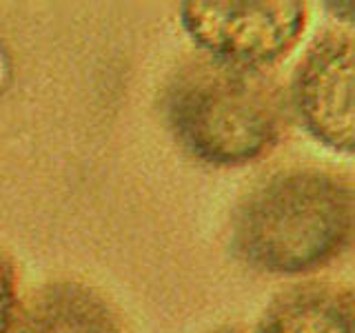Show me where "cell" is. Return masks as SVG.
I'll return each mask as SVG.
<instances>
[{
    "label": "cell",
    "mask_w": 355,
    "mask_h": 333,
    "mask_svg": "<svg viewBox=\"0 0 355 333\" xmlns=\"http://www.w3.org/2000/svg\"><path fill=\"white\" fill-rule=\"evenodd\" d=\"M162 114L182 151L209 166H242L271 153L288 122L286 96L269 71L205 53L175 67Z\"/></svg>",
    "instance_id": "1"
},
{
    "label": "cell",
    "mask_w": 355,
    "mask_h": 333,
    "mask_svg": "<svg viewBox=\"0 0 355 333\" xmlns=\"http://www.w3.org/2000/svg\"><path fill=\"white\" fill-rule=\"evenodd\" d=\"M231 251L266 275H304L336 262L353 242V185L324 169L271 176L240 200Z\"/></svg>",
    "instance_id": "2"
},
{
    "label": "cell",
    "mask_w": 355,
    "mask_h": 333,
    "mask_svg": "<svg viewBox=\"0 0 355 333\" xmlns=\"http://www.w3.org/2000/svg\"><path fill=\"white\" fill-rule=\"evenodd\" d=\"M178 18L187 38L205 56L266 69L295 47L306 27L309 11L306 5L297 0H189L178 9Z\"/></svg>",
    "instance_id": "3"
},
{
    "label": "cell",
    "mask_w": 355,
    "mask_h": 333,
    "mask_svg": "<svg viewBox=\"0 0 355 333\" xmlns=\"http://www.w3.org/2000/svg\"><path fill=\"white\" fill-rule=\"evenodd\" d=\"M353 36L342 29L322 31L309 42L288 83L286 107L315 142L351 155L353 114Z\"/></svg>",
    "instance_id": "4"
},
{
    "label": "cell",
    "mask_w": 355,
    "mask_h": 333,
    "mask_svg": "<svg viewBox=\"0 0 355 333\" xmlns=\"http://www.w3.org/2000/svg\"><path fill=\"white\" fill-rule=\"evenodd\" d=\"M9 333H122L114 307L80 282H49L18 307Z\"/></svg>",
    "instance_id": "5"
},
{
    "label": "cell",
    "mask_w": 355,
    "mask_h": 333,
    "mask_svg": "<svg viewBox=\"0 0 355 333\" xmlns=\"http://www.w3.org/2000/svg\"><path fill=\"white\" fill-rule=\"evenodd\" d=\"M255 333H353V291L333 282L295 284L271 300Z\"/></svg>",
    "instance_id": "6"
},
{
    "label": "cell",
    "mask_w": 355,
    "mask_h": 333,
    "mask_svg": "<svg viewBox=\"0 0 355 333\" xmlns=\"http://www.w3.org/2000/svg\"><path fill=\"white\" fill-rule=\"evenodd\" d=\"M18 284L16 266L9 255L0 251V333H9L18 314Z\"/></svg>",
    "instance_id": "7"
},
{
    "label": "cell",
    "mask_w": 355,
    "mask_h": 333,
    "mask_svg": "<svg viewBox=\"0 0 355 333\" xmlns=\"http://www.w3.org/2000/svg\"><path fill=\"white\" fill-rule=\"evenodd\" d=\"M209 333H244L240 327H218L214 331H209Z\"/></svg>",
    "instance_id": "8"
}]
</instances>
